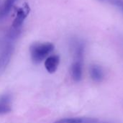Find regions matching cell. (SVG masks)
<instances>
[{"label":"cell","mask_w":123,"mask_h":123,"mask_svg":"<svg viewBox=\"0 0 123 123\" xmlns=\"http://www.w3.org/2000/svg\"><path fill=\"white\" fill-rule=\"evenodd\" d=\"M89 74L92 79L95 82H101L105 76L102 68L97 65H92L90 67Z\"/></svg>","instance_id":"7"},{"label":"cell","mask_w":123,"mask_h":123,"mask_svg":"<svg viewBox=\"0 0 123 123\" xmlns=\"http://www.w3.org/2000/svg\"><path fill=\"white\" fill-rule=\"evenodd\" d=\"M73 50L75 58V61H83L84 53V45L81 41H74L73 43Z\"/></svg>","instance_id":"5"},{"label":"cell","mask_w":123,"mask_h":123,"mask_svg":"<svg viewBox=\"0 0 123 123\" xmlns=\"http://www.w3.org/2000/svg\"><path fill=\"white\" fill-rule=\"evenodd\" d=\"M30 12V7L28 4V3L25 2L22 6L19 7L17 9V15L15 19L13 21L12 23V28L14 29H20L24 20L27 17Z\"/></svg>","instance_id":"3"},{"label":"cell","mask_w":123,"mask_h":123,"mask_svg":"<svg viewBox=\"0 0 123 123\" xmlns=\"http://www.w3.org/2000/svg\"></svg>","instance_id":"12"},{"label":"cell","mask_w":123,"mask_h":123,"mask_svg":"<svg viewBox=\"0 0 123 123\" xmlns=\"http://www.w3.org/2000/svg\"><path fill=\"white\" fill-rule=\"evenodd\" d=\"M71 76L75 81H80L82 78V62L75 61L71 66Z\"/></svg>","instance_id":"8"},{"label":"cell","mask_w":123,"mask_h":123,"mask_svg":"<svg viewBox=\"0 0 123 123\" xmlns=\"http://www.w3.org/2000/svg\"><path fill=\"white\" fill-rule=\"evenodd\" d=\"M13 45L12 41L4 38V40L0 44V75L4 71L8 63L10 61L12 53Z\"/></svg>","instance_id":"2"},{"label":"cell","mask_w":123,"mask_h":123,"mask_svg":"<svg viewBox=\"0 0 123 123\" xmlns=\"http://www.w3.org/2000/svg\"><path fill=\"white\" fill-rule=\"evenodd\" d=\"M115 4L119 6V7H120L123 10V0H117L116 1H115Z\"/></svg>","instance_id":"11"},{"label":"cell","mask_w":123,"mask_h":123,"mask_svg":"<svg viewBox=\"0 0 123 123\" xmlns=\"http://www.w3.org/2000/svg\"><path fill=\"white\" fill-rule=\"evenodd\" d=\"M54 123H98V119L92 117L64 118L57 120Z\"/></svg>","instance_id":"6"},{"label":"cell","mask_w":123,"mask_h":123,"mask_svg":"<svg viewBox=\"0 0 123 123\" xmlns=\"http://www.w3.org/2000/svg\"><path fill=\"white\" fill-rule=\"evenodd\" d=\"M11 96L9 94H4L0 97V115L6 114L12 111Z\"/></svg>","instance_id":"9"},{"label":"cell","mask_w":123,"mask_h":123,"mask_svg":"<svg viewBox=\"0 0 123 123\" xmlns=\"http://www.w3.org/2000/svg\"><path fill=\"white\" fill-rule=\"evenodd\" d=\"M60 63V57L57 55H53L48 57L45 61V67L48 73L53 74L56 71Z\"/></svg>","instance_id":"4"},{"label":"cell","mask_w":123,"mask_h":123,"mask_svg":"<svg viewBox=\"0 0 123 123\" xmlns=\"http://www.w3.org/2000/svg\"><path fill=\"white\" fill-rule=\"evenodd\" d=\"M54 49L51 43H35L30 48L31 58L35 63L43 61Z\"/></svg>","instance_id":"1"},{"label":"cell","mask_w":123,"mask_h":123,"mask_svg":"<svg viewBox=\"0 0 123 123\" xmlns=\"http://www.w3.org/2000/svg\"><path fill=\"white\" fill-rule=\"evenodd\" d=\"M17 0H6L4 4H3L2 8L0 10V20L4 19L7 16L9 12H10L11 8Z\"/></svg>","instance_id":"10"}]
</instances>
